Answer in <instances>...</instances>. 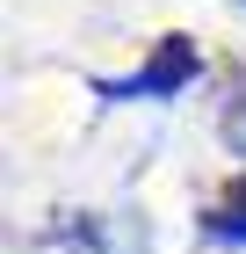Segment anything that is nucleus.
Returning <instances> with one entry per match:
<instances>
[{
	"label": "nucleus",
	"mask_w": 246,
	"mask_h": 254,
	"mask_svg": "<svg viewBox=\"0 0 246 254\" xmlns=\"http://www.w3.org/2000/svg\"><path fill=\"white\" fill-rule=\"evenodd\" d=\"M189 44H167V51H159V65H152V73L145 80H138V87H145V95H152V87H174V80H189Z\"/></svg>",
	"instance_id": "obj_1"
}]
</instances>
